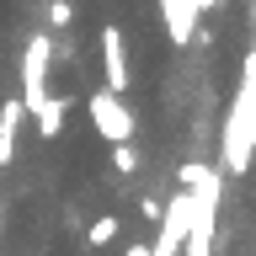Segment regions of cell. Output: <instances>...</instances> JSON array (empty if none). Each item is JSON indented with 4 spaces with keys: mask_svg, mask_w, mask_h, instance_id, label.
Masks as SVG:
<instances>
[{
    "mask_svg": "<svg viewBox=\"0 0 256 256\" xmlns=\"http://www.w3.org/2000/svg\"><path fill=\"white\" fill-rule=\"evenodd\" d=\"M219 160L230 176H246L256 160V48L240 64V86L230 96V112H224V134H219Z\"/></svg>",
    "mask_w": 256,
    "mask_h": 256,
    "instance_id": "6da1fadb",
    "label": "cell"
},
{
    "mask_svg": "<svg viewBox=\"0 0 256 256\" xmlns=\"http://www.w3.org/2000/svg\"><path fill=\"white\" fill-rule=\"evenodd\" d=\"M86 112H91V128L102 134L107 144H134V134H139V123H134V112L123 107V96L118 91H91L86 96Z\"/></svg>",
    "mask_w": 256,
    "mask_h": 256,
    "instance_id": "7a4b0ae2",
    "label": "cell"
},
{
    "mask_svg": "<svg viewBox=\"0 0 256 256\" xmlns=\"http://www.w3.org/2000/svg\"><path fill=\"white\" fill-rule=\"evenodd\" d=\"M48 59H54V38L32 32L27 54H22V107L27 112H43V102H48Z\"/></svg>",
    "mask_w": 256,
    "mask_h": 256,
    "instance_id": "3957f363",
    "label": "cell"
},
{
    "mask_svg": "<svg viewBox=\"0 0 256 256\" xmlns=\"http://www.w3.org/2000/svg\"><path fill=\"white\" fill-rule=\"evenodd\" d=\"M102 80H107V91L123 96L134 80H128V43L118 27H102Z\"/></svg>",
    "mask_w": 256,
    "mask_h": 256,
    "instance_id": "277c9868",
    "label": "cell"
},
{
    "mask_svg": "<svg viewBox=\"0 0 256 256\" xmlns=\"http://www.w3.org/2000/svg\"><path fill=\"white\" fill-rule=\"evenodd\" d=\"M198 16H203L198 0H160V22H166V38H171L176 48L198 38Z\"/></svg>",
    "mask_w": 256,
    "mask_h": 256,
    "instance_id": "5b68a950",
    "label": "cell"
},
{
    "mask_svg": "<svg viewBox=\"0 0 256 256\" xmlns=\"http://www.w3.org/2000/svg\"><path fill=\"white\" fill-rule=\"evenodd\" d=\"M22 123H27V107H22V102H0V166H11Z\"/></svg>",
    "mask_w": 256,
    "mask_h": 256,
    "instance_id": "8992f818",
    "label": "cell"
},
{
    "mask_svg": "<svg viewBox=\"0 0 256 256\" xmlns=\"http://www.w3.org/2000/svg\"><path fill=\"white\" fill-rule=\"evenodd\" d=\"M38 118V134L43 139H59V128H64V102H43V112H32Z\"/></svg>",
    "mask_w": 256,
    "mask_h": 256,
    "instance_id": "52a82bcc",
    "label": "cell"
},
{
    "mask_svg": "<svg viewBox=\"0 0 256 256\" xmlns=\"http://www.w3.org/2000/svg\"><path fill=\"white\" fill-rule=\"evenodd\" d=\"M112 235H118V219H112V214H102V219H96L91 230H86V240H91V246H107Z\"/></svg>",
    "mask_w": 256,
    "mask_h": 256,
    "instance_id": "ba28073f",
    "label": "cell"
},
{
    "mask_svg": "<svg viewBox=\"0 0 256 256\" xmlns=\"http://www.w3.org/2000/svg\"><path fill=\"white\" fill-rule=\"evenodd\" d=\"M112 171H139V155H134V144H112Z\"/></svg>",
    "mask_w": 256,
    "mask_h": 256,
    "instance_id": "9c48e42d",
    "label": "cell"
},
{
    "mask_svg": "<svg viewBox=\"0 0 256 256\" xmlns=\"http://www.w3.org/2000/svg\"><path fill=\"white\" fill-rule=\"evenodd\" d=\"M123 256H150V240H139V246H128Z\"/></svg>",
    "mask_w": 256,
    "mask_h": 256,
    "instance_id": "30bf717a",
    "label": "cell"
},
{
    "mask_svg": "<svg viewBox=\"0 0 256 256\" xmlns=\"http://www.w3.org/2000/svg\"><path fill=\"white\" fill-rule=\"evenodd\" d=\"M251 27H256V0H251Z\"/></svg>",
    "mask_w": 256,
    "mask_h": 256,
    "instance_id": "8fae6325",
    "label": "cell"
}]
</instances>
